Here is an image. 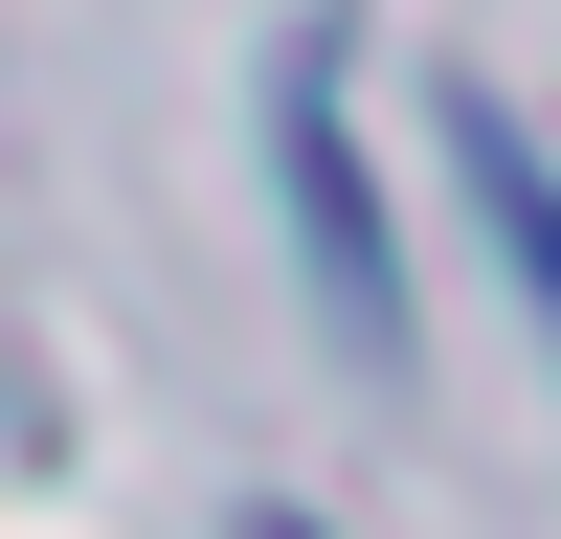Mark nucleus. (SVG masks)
Listing matches in <instances>:
<instances>
[{"mask_svg":"<svg viewBox=\"0 0 561 539\" xmlns=\"http://www.w3.org/2000/svg\"><path fill=\"white\" fill-rule=\"evenodd\" d=\"M472 180H494V225H517V248H539V293H561V180L517 158V135H472Z\"/></svg>","mask_w":561,"mask_h":539,"instance_id":"obj_1","label":"nucleus"},{"mask_svg":"<svg viewBox=\"0 0 561 539\" xmlns=\"http://www.w3.org/2000/svg\"><path fill=\"white\" fill-rule=\"evenodd\" d=\"M270 539H314V517H270Z\"/></svg>","mask_w":561,"mask_h":539,"instance_id":"obj_2","label":"nucleus"}]
</instances>
